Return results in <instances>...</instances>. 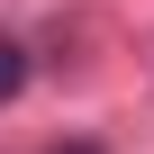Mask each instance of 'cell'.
<instances>
[{"label":"cell","mask_w":154,"mask_h":154,"mask_svg":"<svg viewBox=\"0 0 154 154\" xmlns=\"http://www.w3.org/2000/svg\"><path fill=\"white\" fill-rule=\"evenodd\" d=\"M18 82H27V54H18V36H0V100H18Z\"/></svg>","instance_id":"6da1fadb"},{"label":"cell","mask_w":154,"mask_h":154,"mask_svg":"<svg viewBox=\"0 0 154 154\" xmlns=\"http://www.w3.org/2000/svg\"><path fill=\"white\" fill-rule=\"evenodd\" d=\"M54 154H91V145H54Z\"/></svg>","instance_id":"7a4b0ae2"}]
</instances>
